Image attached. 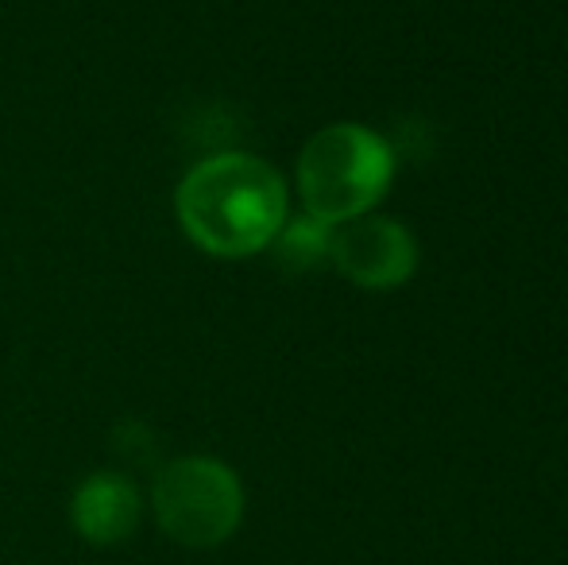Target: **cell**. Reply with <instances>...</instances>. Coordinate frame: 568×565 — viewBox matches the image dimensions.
<instances>
[{"mask_svg": "<svg viewBox=\"0 0 568 565\" xmlns=\"http://www.w3.org/2000/svg\"><path fill=\"white\" fill-rule=\"evenodd\" d=\"M174 213L186 241L205 256L247 260L275 244L291 218V190L267 159L221 151L190 167L174 190Z\"/></svg>", "mask_w": 568, "mask_h": 565, "instance_id": "obj_1", "label": "cell"}, {"mask_svg": "<svg viewBox=\"0 0 568 565\" xmlns=\"http://www.w3.org/2000/svg\"><path fill=\"white\" fill-rule=\"evenodd\" d=\"M395 171V148L375 129L356 121L325 124L306 140L294 167L302 213L329 229L375 213V205L390 194Z\"/></svg>", "mask_w": 568, "mask_h": 565, "instance_id": "obj_2", "label": "cell"}, {"mask_svg": "<svg viewBox=\"0 0 568 565\" xmlns=\"http://www.w3.org/2000/svg\"><path fill=\"white\" fill-rule=\"evenodd\" d=\"M159 531L190 551H213L229 543L244 523V484L221 457L190 453L159 468L151 488Z\"/></svg>", "mask_w": 568, "mask_h": 565, "instance_id": "obj_3", "label": "cell"}, {"mask_svg": "<svg viewBox=\"0 0 568 565\" xmlns=\"http://www.w3.org/2000/svg\"><path fill=\"white\" fill-rule=\"evenodd\" d=\"M418 236L395 218L364 213L333 229L329 264L359 291H398L418 272Z\"/></svg>", "mask_w": 568, "mask_h": 565, "instance_id": "obj_4", "label": "cell"}, {"mask_svg": "<svg viewBox=\"0 0 568 565\" xmlns=\"http://www.w3.org/2000/svg\"><path fill=\"white\" fill-rule=\"evenodd\" d=\"M143 519L140 488L124 473H90L70 496V523L90 546H120Z\"/></svg>", "mask_w": 568, "mask_h": 565, "instance_id": "obj_5", "label": "cell"}, {"mask_svg": "<svg viewBox=\"0 0 568 565\" xmlns=\"http://www.w3.org/2000/svg\"><path fill=\"white\" fill-rule=\"evenodd\" d=\"M329 241H333L329 225H322V221L310 218V213H298V218L291 213L267 252H275L278 268L298 275V272H310V268L329 260Z\"/></svg>", "mask_w": 568, "mask_h": 565, "instance_id": "obj_6", "label": "cell"}]
</instances>
